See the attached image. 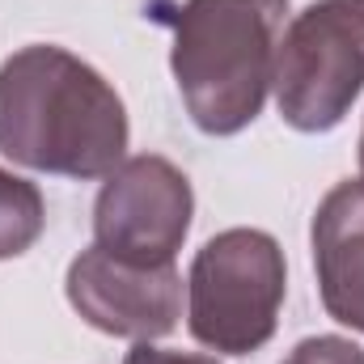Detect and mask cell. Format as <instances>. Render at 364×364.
Segmentation results:
<instances>
[{
    "instance_id": "cell-1",
    "label": "cell",
    "mask_w": 364,
    "mask_h": 364,
    "mask_svg": "<svg viewBox=\"0 0 364 364\" xmlns=\"http://www.w3.org/2000/svg\"><path fill=\"white\" fill-rule=\"evenodd\" d=\"M127 106L81 55L30 43L0 64V153L60 178H106L127 157Z\"/></svg>"
},
{
    "instance_id": "cell-2",
    "label": "cell",
    "mask_w": 364,
    "mask_h": 364,
    "mask_svg": "<svg viewBox=\"0 0 364 364\" xmlns=\"http://www.w3.org/2000/svg\"><path fill=\"white\" fill-rule=\"evenodd\" d=\"M288 0H178L157 4L174 30L170 68L186 114L208 136L246 132L272 93Z\"/></svg>"
},
{
    "instance_id": "cell-3",
    "label": "cell",
    "mask_w": 364,
    "mask_h": 364,
    "mask_svg": "<svg viewBox=\"0 0 364 364\" xmlns=\"http://www.w3.org/2000/svg\"><path fill=\"white\" fill-rule=\"evenodd\" d=\"M288 292V263L272 233L225 229L208 237L186 275V326L220 356L267 348Z\"/></svg>"
},
{
    "instance_id": "cell-4",
    "label": "cell",
    "mask_w": 364,
    "mask_h": 364,
    "mask_svg": "<svg viewBox=\"0 0 364 364\" xmlns=\"http://www.w3.org/2000/svg\"><path fill=\"white\" fill-rule=\"evenodd\" d=\"M275 106L292 132L318 136L364 93V0H314L279 34Z\"/></svg>"
},
{
    "instance_id": "cell-5",
    "label": "cell",
    "mask_w": 364,
    "mask_h": 364,
    "mask_svg": "<svg viewBox=\"0 0 364 364\" xmlns=\"http://www.w3.org/2000/svg\"><path fill=\"white\" fill-rule=\"evenodd\" d=\"M191 178L174 161L157 153L123 157L97 191L93 242L136 263H174L191 233Z\"/></svg>"
},
{
    "instance_id": "cell-6",
    "label": "cell",
    "mask_w": 364,
    "mask_h": 364,
    "mask_svg": "<svg viewBox=\"0 0 364 364\" xmlns=\"http://www.w3.org/2000/svg\"><path fill=\"white\" fill-rule=\"evenodd\" d=\"M68 305L93 331L153 343L182 318V275L174 263H136L93 242L68 263Z\"/></svg>"
},
{
    "instance_id": "cell-7",
    "label": "cell",
    "mask_w": 364,
    "mask_h": 364,
    "mask_svg": "<svg viewBox=\"0 0 364 364\" xmlns=\"http://www.w3.org/2000/svg\"><path fill=\"white\" fill-rule=\"evenodd\" d=\"M309 242L326 314L364 335V178L326 191L314 212Z\"/></svg>"
},
{
    "instance_id": "cell-8",
    "label": "cell",
    "mask_w": 364,
    "mask_h": 364,
    "mask_svg": "<svg viewBox=\"0 0 364 364\" xmlns=\"http://www.w3.org/2000/svg\"><path fill=\"white\" fill-rule=\"evenodd\" d=\"M47 225L43 191L30 178H17L13 170H0V263L26 255Z\"/></svg>"
},
{
    "instance_id": "cell-9",
    "label": "cell",
    "mask_w": 364,
    "mask_h": 364,
    "mask_svg": "<svg viewBox=\"0 0 364 364\" xmlns=\"http://www.w3.org/2000/svg\"><path fill=\"white\" fill-rule=\"evenodd\" d=\"M284 364H364V352L343 335H314L301 339Z\"/></svg>"
},
{
    "instance_id": "cell-10",
    "label": "cell",
    "mask_w": 364,
    "mask_h": 364,
    "mask_svg": "<svg viewBox=\"0 0 364 364\" xmlns=\"http://www.w3.org/2000/svg\"><path fill=\"white\" fill-rule=\"evenodd\" d=\"M123 364H220L216 356L203 352H178V348H157V343H136Z\"/></svg>"
},
{
    "instance_id": "cell-11",
    "label": "cell",
    "mask_w": 364,
    "mask_h": 364,
    "mask_svg": "<svg viewBox=\"0 0 364 364\" xmlns=\"http://www.w3.org/2000/svg\"><path fill=\"white\" fill-rule=\"evenodd\" d=\"M360 178H364V127H360Z\"/></svg>"
}]
</instances>
